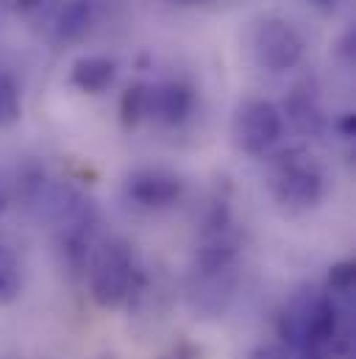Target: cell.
Wrapping results in <instances>:
<instances>
[{
  "label": "cell",
  "instance_id": "obj_5",
  "mask_svg": "<svg viewBox=\"0 0 356 359\" xmlns=\"http://www.w3.org/2000/svg\"><path fill=\"white\" fill-rule=\"evenodd\" d=\"M240 284V268L228 270H192L189 276V304L203 318H217L231 304Z\"/></svg>",
  "mask_w": 356,
  "mask_h": 359
},
{
  "label": "cell",
  "instance_id": "obj_8",
  "mask_svg": "<svg viewBox=\"0 0 356 359\" xmlns=\"http://www.w3.org/2000/svg\"><path fill=\"white\" fill-rule=\"evenodd\" d=\"M114 73H117V65L111 59H106V56H81L73 65L70 81H73V87H78L87 95H100V92H106L111 87Z\"/></svg>",
  "mask_w": 356,
  "mask_h": 359
},
{
  "label": "cell",
  "instance_id": "obj_11",
  "mask_svg": "<svg viewBox=\"0 0 356 359\" xmlns=\"http://www.w3.org/2000/svg\"><path fill=\"white\" fill-rule=\"evenodd\" d=\"M20 290H22L20 262L6 245H0V309L11 306L20 298Z\"/></svg>",
  "mask_w": 356,
  "mask_h": 359
},
{
  "label": "cell",
  "instance_id": "obj_14",
  "mask_svg": "<svg viewBox=\"0 0 356 359\" xmlns=\"http://www.w3.org/2000/svg\"><path fill=\"white\" fill-rule=\"evenodd\" d=\"M22 103H20V90L8 73H0V128H8L20 120Z\"/></svg>",
  "mask_w": 356,
  "mask_h": 359
},
{
  "label": "cell",
  "instance_id": "obj_20",
  "mask_svg": "<svg viewBox=\"0 0 356 359\" xmlns=\"http://www.w3.org/2000/svg\"><path fill=\"white\" fill-rule=\"evenodd\" d=\"M176 3H206V0H176Z\"/></svg>",
  "mask_w": 356,
  "mask_h": 359
},
{
  "label": "cell",
  "instance_id": "obj_2",
  "mask_svg": "<svg viewBox=\"0 0 356 359\" xmlns=\"http://www.w3.org/2000/svg\"><path fill=\"white\" fill-rule=\"evenodd\" d=\"M323 170L306 148H287L267 165V187L281 206L312 209L323 198Z\"/></svg>",
  "mask_w": 356,
  "mask_h": 359
},
{
  "label": "cell",
  "instance_id": "obj_6",
  "mask_svg": "<svg viewBox=\"0 0 356 359\" xmlns=\"http://www.w3.org/2000/svg\"><path fill=\"white\" fill-rule=\"evenodd\" d=\"M184 192V181L176 173L159 170V168H145V170H134L125 179V198L142 209H165L173 206Z\"/></svg>",
  "mask_w": 356,
  "mask_h": 359
},
{
  "label": "cell",
  "instance_id": "obj_12",
  "mask_svg": "<svg viewBox=\"0 0 356 359\" xmlns=\"http://www.w3.org/2000/svg\"><path fill=\"white\" fill-rule=\"evenodd\" d=\"M145 114H148V87L131 84L120 97V123L125 128H137Z\"/></svg>",
  "mask_w": 356,
  "mask_h": 359
},
{
  "label": "cell",
  "instance_id": "obj_16",
  "mask_svg": "<svg viewBox=\"0 0 356 359\" xmlns=\"http://www.w3.org/2000/svg\"><path fill=\"white\" fill-rule=\"evenodd\" d=\"M159 359H200V348H195L192 343H178L176 348H170Z\"/></svg>",
  "mask_w": 356,
  "mask_h": 359
},
{
  "label": "cell",
  "instance_id": "obj_10",
  "mask_svg": "<svg viewBox=\"0 0 356 359\" xmlns=\"http://www.w3.org/2000/svg\"><path fill=\"white\" fill-rule=\"evenodd\" d=\"M89 22H92V11H89L87 0H70V3L59 11L56 34H59V39H64V42H76V39H81L89 31Z\"/></svg>",
  "mask_w": 356,
  "mask_h": 359
},
{
  "label": "cell",
  "instance_id": "obj_4",
  "mask_svg": "<svg viewBox=\"0 0 356 359\" xmlns=\"http://www.w3.org/2000/svg\"><path fill=\"white\" fill-rule=\"evenodd\" d=\"M254 50H256V59L262 67L273 70V73H281V70H292L301 62L303 39L289 22L270 17L256 28Z\"/></svg>",
  "mask_w": 356,
  "mask_h": 359
},
{
  "label": "cell",
  "instance_id": "obj_7",
  "mask_svg": "<svg viewBox=\"0 0 356 359\" xmlns=\"http://www.w3.org/2000/svg\"><path fill=\"white\" fill-rule=\"evenodd\" d=\"M195 95L181 81H167L159 87H148V114L162 126H181L192 111Z\"/></svg>",
  "mask_w": 356,
  "mask_h": 359
},
{
  "label": "cell",
  "instance_id": "obj_9",
  "mask_svg": "<svg viewBox=\"0 0 356 359\" xmlns=\"http://www.w3.org/2000/svg\"><path fill=\"white\" fill-rule=\"evenodd\" d=\"M287 117L306 137H317L326 128V117L320 111L317 97L312 95V90H303V87H298V90L289 95V100H287Z\"/></svg>",
  "mask_w": 356,
  "mask_h": 359
},
{
  "label": "cell",
  "instance_id": "obj_15",
  "mask_svg": "<svg viewBox=\"0 0 356 359\" xmlns=\"http://www.w3.org/2000/svg\"><path fill=\"white\" fill-rule=\"evenodd\" d=\"M245 359H289L287 354V348L284 346H275V343H265V346H256V348H251Z\"/></svg>",
  "mask_w": 356,
  "mask_h": 359
},
{
  "label": "cell",
  "instance_id": "obj_1",
  "mask_svg": "<svg viewBox=\"0 0 356 359\" xmlns=\"http://www.w3.org/2000/svg\"><path fill=\"white\" fill-rule=\"evenodd\" d=\"M87 270L89 295L100 309L125 306L137 301V295H142L145 290V276L137 265L134 248L120 237L95 245L89 254Z\"/></svg>",
  "mask_w": 356,
  "mask_h": 359
},
{
  "label": "cell",
  "instance_id": "obj_3",
  "mask_svg": "<svg viewBox=\"0 0 356 359\" xmlns=\"http://www.w3.org/2000/svg\"><path fill=\"white\" fill-rule=\"evenodd\" d=\"M281 128H284V120H281L278 106L270 100L254 97L237 106L234 120H231V140L242 154L262 156L278 142Z\"/></svg>",
  "mask_w": 356,
  "mask_h": 359
},
{
  "label": "cell",
  "instance_id": "obj_18",
  "mask_svg": "<svg viewBox=\"0 0 356 359\" xmlns=\"http://www.w3.org/2000/svg\"><path fill=\"white\" fill-rule=\"evenodd\" d=\"M309 3H315V6H320V8H334L337 0H309Z\"/></svg>",
  "mask_w": 356,
  "mask_h": 359
},
{
  "label": "cell",
  "instance_id": "obj_17",
  "mask_svg": "<svg viewBox=\"0 0 356 359\" xmlns=\"http://www.w3.org/2000/svg\"><path fill=\"white\" fill-rule=\"evenodd\" d=\"M337 128H340V134L345 137V140H351L356 134V117L351 114V111H345L340 120H337Z\"/></svg>",
  "mask_w": 356,
  "mask_h": 359
},
{
  "label": "cell",
  "instance_id": "obj_19",
  "mask_svg": "<svg viewBox=\"0 0 356 359\" xmlns=\"http://www.w3.org/2000/svg\"><path fill=\"white\" fill-rule=\"evenodd\" d=\"M3 209H6V192L0 189V215H3Z\"/></svg>",
  "mask_w": 356,
  "mask_h": 359
},
{
  "label": "cell",
  "instance_id": "obj_13",
  "mask_svg": "<svg viewBox=\"0 0 356 359\" xmlns=\"http://www.w3.org/2000/svg\"><path fill=\"white\" fill-rule=\"evenodd\" d=\"M354 281H356V265L354 262H351V259L337 262L334 268L329 270L326 292H329L334 301H348V304H354Z\"/></svg>",
  "mask_w": 356,
  "mask_h": 359
}]
</instances>
